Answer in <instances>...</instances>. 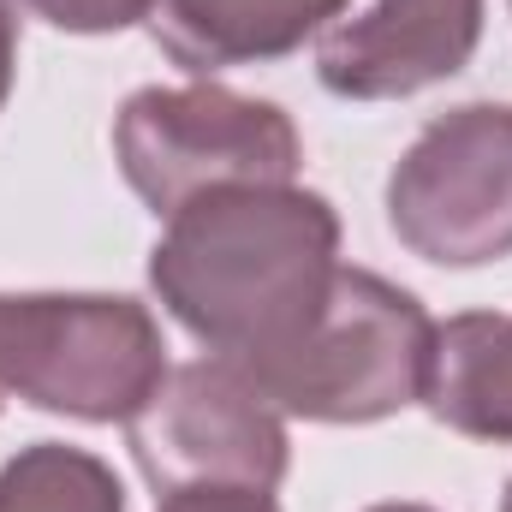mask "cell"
I'll list each match as a JSON object with an SVG mask.
<instances>
[{
  "label": "cell",
  "mask_w": 512,
  "mask_h": 512,
  "mask_svg": "<svg viewBox=\"0 0 512 512\" xmlns=\"http://www.w3.org/2000/svg\"><path fill=\"white\" fill-rule=\"evenodd\" d=\"M340 274V215L304 185H227L167 215L149 251L161 310L209 346L256 364L298 340Z\"/></svg>",
  "instance_id": "obj_1"
},
{
  "label": "cell",
  "mask_w": 512,
  "mask_h": 512,
  "mask_svg": "<svg viewBox=\"0 0 512 512\" xmlns=\"http://www.w3.org/2000/svg\"><path fill=\"white\" fill-rule=\"evenodd\" d=\"M435 322L429 310L370 268H346L328 286L316 322L280 352L239 364L280 417L304 423H382L417 405L429 382ZM233 364V358H227Z\"/></svg>",
  "instance_id": "obj_2"
},
{
  "label": "cell",
  "mask_w": 512,
  "mask_h": 512,
  "mask_svg": "<svg viewBox=\"0 0 512 512\" xmlns=\"http://www.w3.org/2000/svg\"><path fill=\"white\" fill-rule=\"evenodd\" d=\"M114 161L155 215H179L227 185H292L304 143L286 108L203 78L131 90L114 114Z\"/></svg>",
  "instance_id": "obj_3"
},
{
  "label": "cell",
  "mask_w": 512,
  "mask_h": 512,
  "mask_svg": "<svg viewBox=\"0 0 512 512\" xmlns=\"http://www.w3.org/2000/svg\"><path fill=\"white\" fill-rule=\"evenodd\" d=\"M6 393L78 423H126L167 376L149 304L114 292H6Z\"/></svg>",
  "instance_id": "obj_4"
},
{
  "label": "cell",
  "mask_w": 512,
  "mask_h": 512,
  "mask_svg": "<svg viewBox=\"0 0 512 512\" xmlns=\"http://www.w3.org/2000/svg\"><path fill=\"white\" fill-rule=\"evenodd\" d=\"M387 227L435 268L512 256V102L435 114L387 173Z\"/></svg>",
  "instance_id": "obj_5"
},
{
  "label": "cell",
  "mask_w": 512,
  "mask_h": 512,
  "mask_svg": "<svg viewBox=\"0 0 512 512\" xmlns=\"http://www.w3.org/2000/svg\"><path fill=\"white\" fill-rule=\"evenodd\" d=\"M126 447L155 495L179 489L274 495L292 465L286 417L227 358L167 364L161 387L126 417Z\"/></svg>",
  "instance_id": "obj_6"
},
{
  "label": "cell",
  "mask_w": 512,
  "mask_h": 512,
  "mask_svg": "<svg viewBox=\"0 0 512 512\" xmlns=\"http://www.w3.org/2000/svg\"><path fill=\"white\" fill-rule=\"evenodd\" d=\"M483 0H376L316 42V78L340 102H405L471 66Z\"/></svg>",
  "instance_id": "obj_7"
},
{
  "label": "cell",
  "mask_w": 512,
  "mask_h": 512,
  "mask_svg": "<svg viewBox=\"0 0 512 512\" xmlns=\"http://www.w3.org/2000/svg\"><path fill=\"white\" fill-rule=\"evenodd\" d=\"M340 12L346 0H155L149 36L173 66L215 78L227 66L286 60L292 48L340 24Z\"/></svg>",
  "instance_id": "obj_8"
},
{
  "label": "cell",
  "mask_w": 512,
  "mask_h": 512,
  "mask_svg": "<svg viewBox=\"0 0 512 512\" xmlns=\"http://www.w3.org/2000/svg\"><path fill=\"white\" fill-rule=\"evenodd\" d=\"M423 405L453 435L512 447V316L465 310L435 322Z\"/></svg>",
  "instance_id": "obj_9"
},
{
  "label": "cell",
  "mask_w": 512,
  "mask_h": 512,
  "mask_svg": "<svg viewBox=\"0 0 512 512\" xmlns=\"http://www.w3.org/2000/svg\"><path fill=\"white\" fill-rule=\"evenodd\" d=\"M0 512H126V489L108 459L36 441L0 465Z\"/></svg>",
  "instance_id": "obj_10"
},
{
  "label": "cell",
  "mask_w": 512,
  "mask_h": 512,
  "mask_svg": "<svg viewBox=\"0 0 512 512\" xmlns=\"http://www.w3.org/2000/svg\"><path fill=\"white\" fill-rule=\"evenodd\" d=\"M18 6L66 36H114L131 24H149L155 12V0H18Z\"/></svg>",
  "instance_id": "obj_11"
},
{
  "label": "cell",
  "mask_w": 512,
  "mask_h": 512,
  "mask_svg": "<svg viewBox=\"0 0 512 512\" xmlns=\"http://www.w3.org/2000/svg\"><path fill=\"white\" fill-rule=\"evenodd\" d=\"M155 512H280L274 495H251V489H179L161 495Z\"/></svg>",
  "instance_id": "obj_12"
},
{
  "label": "cell",
  "mask_w": 512,
  "mask_h": 512,
  "mask_svg": "<svg viewBox=\"0 0 512 512\" xmlns=\"http://www.w3.org/2000/svg\"><path fill=\"white\" fill-rule=\"evenodd\" d=\"M12 72H18V18H12V6L0 0V108H6V96H12Z\"/></svg>",
  "instance_id": "obj_13"
},
{
  "label": "cell",
  "mask_w": 512,
  "mask_h": 512,
  "mask_svg": "<svg viewBox=\"0 0 512 512\" xmlns=\"http://www.w3.org/2000/svg\"><path fill=\"white\" fill-rule=\"evenodd\" d=\"M0 352H6V292H0ZM12 393H6V376H0V405H6Z\"/></svg>",
  "instance_id": "obj_14"
},
{
  "label": "cell",
  "mask_w": 512,
  "mask_h": 512,
  "mask_svg": "<svg viewBox=\"0 0 512 512\" xmlns=\"http://www.w3.org/2000/svg\"><path fill=\"white\" fill-rule=\"evenodd\" d=\"M370 512H435V507H417V501H382V507H370Z\"/></svg>",
  "instance_id": "obj_15"
},
{
  "label": "cell",
  "mask_w": 512,
  "mask_h": 512,
  "mask_svg": "<svg viewBox=\"0 0 512 512\" xmlns=\"http://www.w3.org/2000/svg\"><path fill=\"white\" fill-rule=\"evenodd\" d=\"M501 512H512V483H507V495H501Z\"/></svg>",
  "instance_id": "obj_16"
}]
</instances>
